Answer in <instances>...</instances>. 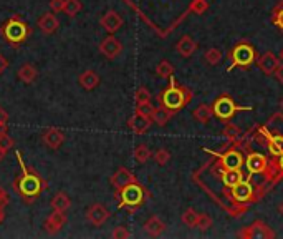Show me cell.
Wrapping results in <instances>:
<instances>
[{
	"instance_id": "obj_1",
	"label": "cell",
	"mask_w": 283,
	"mask_h": 239,
	"mask_svg": "<svg viewBox=\"0 0 283 239\" xmlns=\"http://www.w3.org/2000/svg\"><path fill=\"white\" fill-rule=\"evenodd\" d=\"M15 156H17L22 173L13 178V189H15L17 194L27 203V205H32V203L37 201L41 196V193L48 188V183L41 178L37 171L30 170V168L25 165V161L18 150H15Z\"/></svg>"
},
{
	"instance_id": "obj_2",
	"label": "cell",
	"mask_w": 283,
	"mask_h": 239,
	"mask_svg": "<svg viewBox=\"0 0 283 239\" xmlns=\"http://www.w3.org/2000/svg\"><path fill=\"white\" fill-rule=\"evenodd\" d=\"M0 35L10 47L18 48L32 35V29L20 15H13L0 25Z\"/></svg>"
},
{
	"instance_id": "obj_3",
	"label": "cell",
	"mask_w": 283,
	"mask_h": 239,
	"mask_svg": "<svg viewBox=\"0 0 283 239\" xmlns=\"http://www.w3.org/2000/svg\"><path fill=\"white\" fill-rule=\"evenodd\" d=\"M118 203V209L128 208L129 211L138 209L139 206L144 205V201L149 198V193L146 191V188L143 185H139L138 181L129 183L128 186H124L123 189L115 193Z\"/></svg>"
},
{
	"instance_id": "obj_4",
	"label": "cell",
	"mask_w": 283,
	"mask_h": 239,
	"mask_svg": "<svg viewBox=\"0 0 283 239\" xmlns=\"http://www.w3.org/2000/svg\"><path fill=\"white\" fill-rule=\"evenodd\" d=\"M190 100H192V93L184 87L178 85L174 78H171V87L166 88L164 91H161V95H159L161 107H166L172 111H179L184 105H187Z\"/></svg>"
},
{
	"instance_id": "obj_5",
	"label": "cell",
	"mask_w": 283,
	"mask_h": 239,
	"mask_svg": "<svg viewBox=\"0 0 283 239\" xmlns=\"http://www.w3.org/2000/svg\"><path fill=\"white\" fill-rule=\"evenodd\" d=\"M212 108H214V116L222 120V122H229V120H232L233 116H235L237 111L252 110V107H240V105H235V102L227 95L219 96L214 102V105H212Z\"/></svg>"
},
{
	"instance_id": "obj_6",
	"label": "cell",
	"mask_w": 283,
	"mask_h": 239,
	"mask_svg": "<svg viewBox=\"0 0 283 239\" xmlns=\"http://www.w3.org/2000/svg\"><path fill=\"white\" fill-rule=\"evenodd\" d=\"M255 62V50L250 44H238L235 48L232 50V63L229 65V72L235 67H249Z\"/></svg>"
},
{
	"instance_id": "obj_7",
	"label": "cell",
	"mask_w": 283,
	"mask_h": 239,
	"mask_svg": "<svg viewBox=\"0 0 283 239\" xmlns=\"http://www.w3.org/2000/svg\"><path fill=\"white\" fill-rule=\"evenodd\" d=\"M121 52H123V44L116 37H113L111 33H110V37H106V38L101 40V44H100V53L103 55V57L108 58V60L118 58L119 55H121Z\"/></svg>"
},
{
	"instance_id": "obj_8",
	"label": "cell",
	"mask_w": 283,
	"mask_h": 239,
	"mask_svg": "<svg viewBox=\"0 0 283 239\" xmlns=\"http://www.w3.org/2000/svg\"><path fill=\"white\" fill-rule=\"evenodd\" d=\"M110 211L106 206H103L101 203H95V205H91L88 209H86V220L88 223H91L93 226L100 228L103 224L110 220Z\"/></svg>"
},
{
	"instance_id": "obj_9",
	"label": "cell",
	"mask_w": 283,
	"mask_h": 239,
	"mask_svg": "<svg viewBox=\"0 0 283 239\" xmlns=\"http://www.w3.org/2000/svg\"><path fill=\"white\" fill-rule=\"evenodd\" d=\"M240 237H275V233L264 221H255L238 233Z\"/></svg>"
},
{
	"instance_id": "obj_10",
	"label": "cell",
	"mask_w": 283,
	"mask_h": 239,
	"mask_svg": "<svg viewBox=\"0 0 283 239\" xmlns=\"http://www.w3.org/2000/svg\"><path fill=\"white\" fill-rule=\"evenodd\" d=\"M134 181H136V176L133 174V171H129L128 168H124V166L118 168L110 180L111 186L115 188V193L119 191V189H123L124 186H128L129 183H134Z\"/></svg>"
},
{
	"instance_id": "obj_11",
	"label": "cell",
	"mask_w": 283,
	"mask_h": 239,
	"mask_svg": "<svg viewBox=\"0 0 283 239\" xmlns=\"http://www.w3.org/2000/svg\"><path fill=\"white\" fill-rule=\"evenodd\" d=\"M41 140H43L45 146H48L50 150H58L60 146L65 143V133H63L60 128H47L43 133H41Z\"/></svg>"
},
{
	"instance_id": "obj_12",
	"label": "cell",
	"mask_w": 283,
	"mask_h": 239,
	"mask_svg": "<svg viewBox=\"0 0 283 239\" xmlns=\"http://www.w3.org/2000/svg\"><path fill=\"white\" fill-rule=\"evenodd\" d=\"M67 224V214L63 211H56L53 209V213L45 220L43 228L48 234H56L58 231H61V228Z\"/></svg>"
},
{
	"instance_id": "obj_13",
	"label": "cell",
	"mask_w": 283,
	"mask_h": 239,
	"mask_svg": "<svg viewBox=\"0 0 283 239\" xmlns=\"http://www.w3.org/2000/svg\"><path fill=\"white\" fill-rule=\"evenodd\" d=\"M100 24H101V27L106 32L113 35V33H116L123 27V17L119 15L116 10H108L101 17Z\"/></svg>"
},
{
	"instance_id": "obj_14",
	"label": "cell",
	"mask_w": 283,
	"mask_h": 239,
	"mask_svg": "<svg viewBox=\"0 0 283 239\" xmlns=\"http://www.w3.org/2000/svg\"><path fill=\"white\" fill-rule=\"evenodd\" d=\"M232 198L237 203H247L249 200L253 198V188L249 183V180H245V181L242 180L238 185L232 188Z\"/></svg>"
},
{
	"instance_id": "obj_15",
	"label": "cell",
	"mask_w": 283,
	"mask_h": 239,
	"mask_svg": "<svg viewBox=\"0 0 283 239\" xmlns=\"http://www.w3.org/2000/svg\"><path fill=\"white\" fill-rule=\"evenodd\" d=\"M245 165H247V170H249L250 174H258V173L265 171L268 160L260 153H250L245 160Z\"/></svg>"
},
{
	"instance_id": "obj_16",
	"label": "cell",
	"mask_w": 283,
	"mask_h": 239,
	"mask_svg": "<svg viewBox=\"0 0 283 239\" xmlns=\"http://www.w3.org/2000/svg\"><path fill=\"white\" fill-rule=\"evenodd\" d=\"M128 125H129V128H131V131L134 133V135H144V133L151 128V125H153V118L134 113V115L129 118Z\"/></svg>"
},
{
	"instance_id": "obj_17",
	"label": "cell",
	"mask_w": 283,
	"mask_h": 239,
	"mask_svg": "<svg viewBox=\"0 0 283 239\" xmlns=\"http://www.w3.org/2000/svg\"><path fill=\"white\" fill-rule=\"evenodd\" d=\"M258 68L264 72L265 75H273L277 72V68L280 67V58H277L272 52H265L257 62Z\"/></svg>"
},
{
	"instance_id": "obj_18",
	"label": "cell",
	"mask_w": 283,
	"mask_h": 239,
	"mask_svg": "<svg viewBox=\"0 0 283 239\" xmlns=\"http://www.w3.org/2000/svg\"><path fill=\"white\" fill-rule=\"evenodd\" d=\"M219 158H221V163H222V166L225 168V170H240L242 165H244L242 154H240L237 150L225 151L222 156H219Z\"/></svg>"
},
{
	"instance_id": "obj_19",
	"label": "cell",
	"mask_w": 283,
	"mask_h": 239,
	"mask_svg": "<svg viewBox=\"0 0 283 239\" xmlns=\"http://www.w3.org/2000/svg\"><path fill=\"white\" fill-rule=\"evenodd\" d=\"M38 27L45 35H53L60 29V20L56 18V15H53L52 12H48V13H43V15L38 18Z\"/></svg>"
},
{
	"instance_id": "obj_20",
	"label": "cell",
	"mask_w": 283,
	"mask_h": 239,
	"mask_svg": "<svg viewBox=\"0 0 283 239\" xmlns=\"http://www.w3.org/2000/svg\"><path fill=\"white\" fill-rule=\"evenodd\" d=\"M176 50H178V53L182 58H189V57H192L197 50V42L194 38H190L189 35H184L178 44H176Z\"/></svg>"
},
{
	"instance_id": "obj_21",
	"label": "cell",
	"mask_w": 283,
	"mask_h": 239,
	"mask_svg": "<svg viewBox=\"0 0 283 239\" xmlns=\"http://www.w3.org/2000/svg\"><path fill=\"white\" fill-rule=\"evenodd\" d=\"M78 82H80V85L86 91H91V90H95L98 85H100L101 78L96 72H93V70H84V72L78 76Z\"/></svg>"
},
{
	"instance_id": "obj_22",
	"label": "cell",
	"mask_w": 283,
	"mask_h": 239,
	"mask_svg": "<svg viewBox=\"0 0 283 239\" xmlns=\"http://www.w3.org/2000/svg\"><path fill=\"white\" fill-rule=\"evenodd\" d=\"M144 229H146V233L149 234V236L158 237V236H161L162 233H164L166 223L162 221L159 216H151L149 220L144 223Z\"/></svg>"
},
{
	"instance_id": "obj_23",
	"label": "cell",
	"mask_w": 283,
	"mask_h": 239,
	"mask_svg": "<svg viewBox=\"0 0 283 239\" xmlns=\"http://www.w3.org/2000/svg\"><path fill=\"white\" fill-rule=\"evenodd\" d=\"M18 80L25 83V85H30V83H33L35 80H37L38 76V70L35 68V65H32V63H24L22 67L18 68Z\"/></svg>"
},
{
	"instance_id": "obj_24",
	"label": "cell",
	"mask_w": 283,
	"mask_h": 239,
	"mask_svg": "<svg viewBox=\"0 0 283 239\" xmlns=\"http://www.w3.org/2000/svg\"><path fill=\"white\" fill-rule=\"evenodd\" d=\"M174 113H176V111L169 110V108H166V107L154 108L153 116H151V118H153V123H156L158 126H166V125L172 120Z\"/></svg>"
},
{
	"instance_id": "obj_25",
	"label": "cell",
	"mask_w": 283,
	"mask_h": 239,
	"mask_svg": "<svg viewBox=\"0 0 283 239\" xmlns=\"http://www.w3.org/2000/svg\"><path fill=\"white\" fill-rule=\"evenodd\" d=\"M52 208L56 209V211H63V213H67V211L72 208V200H70V196L65 193V191H58L52 200Z\"/></svg>"
},
{
	"instance_id": "obj_26",
	"label": "cell",
	"mask_w": 283,
	"mask_h": 239,
	"mask_svg": "<svg viewBox=\"0 0 283 239\" xmlns=\"http://www.w3.org/2000/svg\"><path fill=\"white\" fill-rule=\"evenodd\" d=\"M212 116H214V108H212L210 105L202 103V105H199V107L194 110V118L199 123L207 125L210 120H212Z\"/></svg>"
},
{
	"instance_id": "obj_27",
	"label": "cell",
	"mask_w": 283,
	"mask_h": 239,
	"mask_svg": "<svg viewBox=\"0 0 283 239\" xmlns=\"http://www.w3.org/2000/svg\"><path fill=\"white\" fill-rule=\"evenodd\" d=\"M242 180H244V176H242V171L240 170H225V173L222 174V181L227 188H233Z\"/></svg>"
},
{
	"instance_id": "obj_28",
	"label": "cell",
	"mask_w": 283,
	"mask_h": 239,
	"mask_svg": "<svg viewBox=\"0 0 283 239\" xmlns=\"http://www.w3.org/2000/svg\"><path fill=\"white\" fill-rule=\"evenodd\" d=\"M133 156H134V160H136L139 165H144L146 161H149V158L153 156V153L149 150V146L144 145V143H141V145L136 146V148H134Z\"/></svg>"
},
{
	"instance_id": "obj_29",
	"label": "cell",
	"mask_w": 283,
	"mask_h": 239,
	"mask_svg": "<svg viewBox=\"0 0 283 239\" xmlns=\"http://www.w3.org/2000/svg\"><path fill=\"white\" fill-rule=\"evenodd\" d=\"M268 151H270L273 156H281L283 154V135H273L268 140Z\"/></svg>"
},
{
	"instance_id": "obj_30",
	"label": "cell",
	"mask_w": 283,
	"mask_h": 239,
	"mask_svg": "<svg viewBox=\"0 0 283 239\" xmlns=\"http://www.w3.org/2000/svg\"><path fill=\"white\" fill-rule=\"evenodd\" d=\"M174 73V65L169 60H161L156 67V75L159 78H171Z\"/></svg>"
},
{
	"instance_id": "obj_31",
	"label": "cell",
	"mask_w": 283,
	"mask_h": 239,
	"mask_svg": "<svg viewBox=\"0 0 283 239\" xmlns=\"http://www.w3.org/2000/svg\"><path fill=\"white\" fill-rule=\"evenodd\" d=\"M81 10H83L81 0H65V7H63V12H65V15H68L70 18L76 17Z\"/></svg>"
},
{
	"instance_id": "obj_32",
	"label": "cell",
	"mask_w": 283,
	"mask_h": 239,
	"mask_svg": "<svg viewBox=\"0 0 283 239\" xmlns=\"http://www.w3.org/2000/svg\"><path fill=\"white\" fill-rule=\"evenodd\" d=\"M197 217H199V213H197L195 209L189 208V209L184 211V214H182V223L186 224V226H189V228H195Z\"/></svg>"
},
{
	"instance_id": "obj_33",
	"label": "cell",
	"mask_w": 283,
	"mask_h": 239,
	"mask_svg": "<svg viewBox=\"0 0 283 239\" xmlns=\"http://www.w3.org/2000/svg\"><path fill=\"white\" fill-rule=\"evenodd\" d=\"M204 58H206V62L209 63V65H217V63H221V60H222V52L219 50V48L212 47L206 52Z\"/></svg>"
},
{
	"instance_id": "obj_34",
	"label": "cell",
	"mask_w": 283,
	"mask_h": 239,
	"mask_svg": "<svg viewBox=\"0 0 283 239\" xmlns=\"http://www.w3.org/2000/svg\"><path fill=\"white\" fill-rule=\"evenodd\" d=\"M153 158L159 166H164V165L169 163V161H171V153H169L166 148H159V150H156V153L153 154Z\"/></svg>"
},
{
	"instance_id": "obj_35",
	"label": "cell",
	"mask_w": 283,
	"mask_h": 239,
	"mask_svg": "<svg viewBox=\"0 0 283 239\" xmlns=\"http://www.w3.org/2000/svg\"><path fill=\"white\" fill-rule=\"evenodd\" d=\"M207 9H209L207 0H194V2L190 4V12L195 13V15H202L204 12H207Z\"/></svg>"
},
{
	"instance_id": "obj_36",
	"label": "cell",
	"mask_w": 283,
	"mask_h": 239,
	"mask_svg": "<svg viewBox=\"0 0 283 239\" xmlns=\"http://www.w3.org/2000/svg\"><path fill=\"white\" fill-rule=\"evenodd\" d=\"M210 226H212V217L209 214L199 213V217H197V223H195V228L201 229V231H207Z\"/></svg>"
},
{
	"instance_id": "obj_37",
	"label": "cell",
	"mask_w": 283,
	"mask_h": 239,
	"mask_svg": "<svg viewBox=\"0 0 283 239\" xmlns=\"http://www.w3.org/2000/svg\"><path fill=\"white\" fill-rule=\"evenodd\" d=\"M134 100H136V105L138 103H147V102H151V93L147 91L146 87H139L136 90V93H134Z\"/></svg>"
},
{
	"instance_id": "obj_38",
	"label": "cell",
	"mask_w": 283,
	"mask_h": 239,
	"mask_svg": "<svg viewBox=\"0 0 283 239\" xmlns=\"http://www.w3.org/2000/svg\"><path fill=\"white\" fill-rule=\"evenodd\" d=\"M224 135H225V138H229L230 142H237V140L240 138V130L235 125H225Z\"/></svg>"
},
{
	"instance_id": "obj_39",
	"label": "cell",
	"mask_w": 283,
	"mask_h": 239,
	"mask_svg": "<svg viewBox=\"0 0 283 239\" xmlns=\"http://www.w3.org/2000/svg\"><path fill=\"white\" fill-rule=\"evenodd\" d=\"M153 111H154V107L151 102L147 103H138L136 105V113L138 115H143V116H153Z\"/></svg>"
},
{
	"instance_id": "obj_40",
	"label": "cell",
	"mask_w": 283,
	"mask_h": 239,
	"mask_svg": "<svg viewBox=\"0 0 283 239\" xmlns=\"http://www.w3.org/2000/svg\"><path fill=\"white\" fill-rule=\"evenodd\" d=\"M111 237H115V239H128V237H131V233H129L126 226H116L115 229H113Z\"/></svg>"
},
{
	"instance_id": "obj_41",
	"label": "cell",
	"mask_w": 283,
	"mask_h": 239,
	"mask_svg": "<svg viewBox=\"0 0 283 239\" xmlns=\"http://www.w3.org/2000/svg\"><path fill=\"white\" fill-rule=\"evenodd\" d=\"M13 146H15V140H13L12 136H9V135H4L2 138H0V148L2 150H5L7 153H9Z\"/></svg>"
},
{
	"instance_id": "obj_42",
	"label": "cell",
	"mask_w": 283,
	"mask_h": 239,
	"mask_svg": "<svg viewBox=\"0 0 283 239\" xmlns=\"http://www.w3.org/2000/svg\"><path fill=\"white\" fill-rule=\"evenodd\" d=\"M48 5H50L52 12L58 13V12H63V7H65V0H50V2H48Z\"/></svg>"
},
{
	"instance_id": "obj_43",
	"label": "cell",
	"mask_w": 283,
	"mask_h": 239,
	"mask_svg": "<svg viewBox=\"0 0 283 239\" xmlns=\"http://www.w3.org/2000/svg\"><path fill=\"white\" fill-rule=\"evenodd\" d=\"M7 205H9V193H7L5 189L0 186V206L5 208Z\"/></svg>"
},
{
	"instance_id": "obj_44",
	"label": "cell",
	"mask_w": 283,
	"mask_h": 239,
	"mask_svg": "<svg viewBox=\"0 0 283 239\" xmlns=\"http://www.w3.org/2000/svg\"><path fill=\"white\" fill-rule=\"evenodd\" d=\"M9 67V62H7V58L4 57L2 53H0V75H2L5 72V68Z\"/></svg>"
},
{
	"instance_id": "obj_45",
	"label": "cell",
	"mask_w": 283,
	"mask_h": 239,
	"mask_svg": "<svg viewBox=\"0 0 283 239\" xmlns=\"http://www.w3.org/2000/svg\"><path fill=\"white\" fill-rule=\"evenodd\" d=\"M7 122H9V115H7V111L0 107V125H7Z\"/></svg>"
},
{
	"instance_id": "obj_46",
	"label": "cell",
	"mask_w": 283,
	"mask_h": 239,
	"mask_svg": "<svg viewBox=\"0 0 283 239\" xmlns=\"http://www.w3.org/2000/svg\"><path fill=\"white\" fill-rule=\"evenodd\" d=\"M273 22L275 24H277L278 27H280V29L283 30V10L278 13V15H275V18H273Z\"/></svg>"
},
{
	"instance_id": "obj_47",
	"label": "cell",
	"mask_w": 283,
	"mask_h": 239,
	"mask_svg": "<svg viewBox=\"0 0 283 239\" xmlns=\"http://www.w3.org/2000/svg\"><path fill=\"white\" fill-rule=\"evenodd\" d=\"M273 75L277 76V78H278V82H280V83H283V63H280V67L277 68V72H275Z\"/></svg>"
},
{
	"instance_id": "obj_48",
	"label": "cell",
	"mask_w": 283,
	"mask_h": 239,
	"mask_svg": "<svg viewBox=\"0 0 283 239\" xmlns=\"http://www.w3.org/2000/svg\"><path fill=\"white\" fill-rule=\"evenodd\" d=\"M7 135V125H0V138Z\"/></svg>"
},
{
	"instance_id": "obj_49",
	"label": "cell",
	"mask_w": 283,
	"mask_h": 239,
	"mask_svg": "<svg viewBox=\"0 0 283 239\" xmlns=\"http://www.w3.org/2000/svg\"><path fill=\"white\" fill-rule=\"evenodd\" d=\"M4 220H5V213H4V208L0 206V224L4 223Z\"/></svg>"
},
{
	"instance_id": "obj_50",
	"label": "cell",
	"mask_w": 283,
	"mask_h": 239,
	"mask_svg": "<svg viewBox=\"0 0 283 239\" xmlns=\"http://www.w3.org/2000/svg\"><path fill=\"white\" fill-rule=\"evenodd\" d=\"M5 154H7V151H5V150H2V148H0V163H2V161H4Z\"/></svg>"
},
{
	"instance_id": "obj_51",
	"label": "cell",
	"mask_w": 283,
	"mask_h": 239,
	"mask_svg": "<svg viewBox=\"0 0 283 239\" xmlns=\"http://www.w3.org/2000/svg\"><path fill=\"white\" fill-rule=\"evenodd\" d=\"M278 166H280V170L283 171V154H281L280 160H278Z\"/></svg>"
},
{
	"instance_id": "obj_52",
	"label": "cell",
	"mask_w": 283,
	"mask_h": 239,
	"mask_svg": "<svg viewBox=\"0 0 283 239\" xmlns=\"http://www.w3.org/2000/svg\"><path fill=\"white\" fill-rule=\"evenodd\" d=\"M278 211H280V214L283 216V203H281V205L278 206Z\"/></svg>"
},
{
	"instance_id": "obj_53",
	"label": "cell",
	"mask_w": 283,
	"mask_h": 239,
	"mask_svg": "<svg viewBox=\"0 0 283 239\" xmlns=\"http://www.w3.org/2000/svg\"><path fill=\"white\" fill-rule=\"evenodd\" d=\"M280 62L283 63V48H281V52H280Z\"/></svg>"
},
{
	"instance_id": "obj_54",
	"label": "cell",
	"mask_w": 283,
	"mask_h": 239,
	"mask_svg": "<svg viewBox=\"0 0 283 239\" xmlns=\"http://www.w3.org/2000/svg\"><path fill=\"white\" fill-rule=\"evenodd\" d=\"M280 107H281V110H283V100H281V103H280Z\"/></svg>"
}]
</instances>
